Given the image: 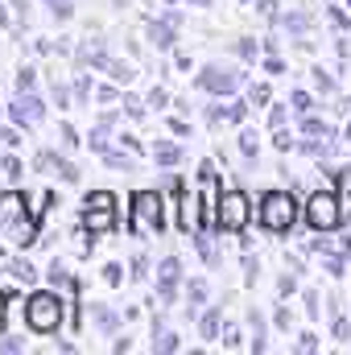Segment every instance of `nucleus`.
Masks as SVG:
<instances>
[{
  "instance_id": "f257e3e1",
  "label": "nucleus",
  "mask_w": 351,
  "mask_h": 355,
  "mask_svg": "<svg viewBox=\"0 0 351 355\" xmlns=\"http://www.w3.org/2000/svg\"><path fill=\"white\" fill-rule=\"evenodd\" d=\"M198 186H203V211H198V236H211L219 227V178H215V166L203 162L198 166Z\"/></svg>"
},
{
  "instance_id": "f03ea898",
  "label": "nucleus",
  "mask_w": 351,
  "mask_h": 355,
  "mask_svg": "<svg viewBox=\"0 0 351 355\" xmlns=\"http://www.w3.org/2000/svg\"><path fill=\"white\" fill-rule=\"evenodd\" d=\"M166 223H162V198L153 190H141L132 198V215H128V232L132 236H157Z\"/></svg>"
},
{
  "instance_id": "7ed1b4c3",
  "label": "nucleus",
  "mask_w": 351,
  "mask_h": 355,
  "mask_svg": "<svg viewBox=\"0 0 351 355\" xmlns=\"http://www.w3.org/2000/svg\"><path fill=\"white\" fill-rule=\"evenodd\" d=\"M261 223L268 227V232H289V227L298 223V202H293V194H281V190L264 194Z\"/></svg>"
},
{
  "instance_id": "20e7f679",
  "label": "nucleus",
  "mask_w": 351,
  "mask_h": 355,
  "mask_svg": "<svg viewBox=\"0 0 351 355\" xmlns=\"http://www.w3.org/2000/svg\"><path fill=\"white\" fill-rule=\"evenodd\" d=\"M306 219H310L314 232H335L343 223V207H339V198L331 190H314L310 202H306Z\"/></svg>"
},
{
  "instance_id": "39448f33",
  "label": "nucleus",
  "mask_w": 351,
  "mask_h": 355,
  "mask_svg": "<svg viewBox=\"0 0 351 355\" xmlns=\"http://www.w3.org/2000/svg\"><path fill=\"white\" fill-rule=\"evenodd\" d=\"M25 318H29V327H33L37 335H50V331H58V322H62V302H58L54 293H33L29 306H25Z\"/></svg>"
},
{
  "instance_id": "423d86ee",
  "label": "nucleus",
  "mask_w": 351,
  "mask_h": 355,
  "mask_svg": "<svg viewBox=\"0 0 351 355\" xmlns=\"http://www.w3.org/2000/svg\"><path fill=\"white\" fill-rule=\"evenodd\" d=\"M83 227H87V232H108V227H116V194H112V190H95V194H87Z\"/></svg>"
},
{
  "instance_id": "0eeeda50",
  "label": "nucleus",
  "mask_w": 351,
  "mask_h": 355,
  "mask_svg": "<svg viewBox=\"0 0 351 355\" xmlns=\"http://www.w3.org/2000/svg\"><path fill=\"white\" fill-rule=\"evenodd\" d=\"M248 215H252V207H248V194H240V190H228V194H223V202H219V227H223V232H244Z\"/></svg>"
},
{
  "instance_id": "6e6552de",
  "label": "nucleus",
  "mask_w": 351,
  "mask_h": 355,
  "mask_svg": "<svg viewBox=\"0 0 351 355\" xmlns=\"http://www.w3.org/2000/svg\"><path fill=\"white\" fill-rule=\"evenodd\" d=\"M198 87H203V91H215V95H232V91L240 87V79H236L232 71H223V67H203Z\"/></svg>"
},
{
  "instance_id": "1a4fd4ad",
  "label": "nucleus",
  "mask_w": 351,
  "mask_h": 355,
  "mask_svg": "<svg viewBox=\"0 0 351 355\" xmlns=\"http://www.w3.org/2000/svg\"><path fill=\"white\" fill-rule=\"evenodd\" d=\"M178 277H182V265H178L174 257H166V261L157 265V297H162V302H174Z\"/></svg>"
},
{
  "instance_id": "9d476101",
  "label": "nucleus",
  "mask_w": 351,
  "mask_h": 355,
  "mask_svg": "<svg viewBox=\"0 0 351 355\" xmlns=\"http://www.w3.org/2000/svg\"><path fill=\"white\" fill-rule=\"evenodd\" d=\"M8 112H12V120H17V124H37V120L46 116V112H42V99H33L29 91H21V95L12 99V107H8Z\"/></svg>"
},
{
  "instance_id": "9b49d317",
  "label": "nucleus",
  "mask_w": 351,
  "mask_h": 355,
  "mask_svg": "<svg viewBox=\"0 0 351 355\" xmlns=\"http://www.w3.org/2000/svg\"><path fill=\"white\" fill-rule=\"evenodd\" d=\"M149 37L157 42V50H170L174 46V25L170 21H149Z\"/></svg>"
},
{
  "instance_id": "f8f14e48",
  "label": "nucleus",
  "mask_w": 351,
  "mask_h": 355,
  "mask_svg": "<svg viewBox=\"0 0 351 355\" xmlns=\"http://www.w3.org/2000/svg\"><path fill=\"white\" fill-rule=\"evenodd\" d=\"M153 157H157V166H178V162H182V149H178L174 141H157Z\"/></svg>"
},
{
  "instance_id": "ddd939ff",
  "label": "nucleus",
  "mask_w": 351,
  "mask_h": 355,
  "mask_svg": "<svg viewBox=\"0 0 351 355\" xmlns=\"http://www.w3.org/2000/svg\"><path fill=\"white\" fill-rule=\"evenodd\" d=\"M21 207H25V198H21V194H0V223L17 219V215H21Z\"/></svg>"
},
{
  "instance_id": "4468645a",
  "label": "nucleus",
  "mask_w": 351,
  "mask_h": 355,
  "mask_svg": "<svg viewBox=\"0 0 351 355\" xmlns=\"http://www.w3.org/2000/svg\"><path fill=\"white\" fill-rule=\"evenodd\" d=\"M99 71H108L116 83H128V79H132V67H128V62H116V58H103V62H99Z\"/></svg>"
},
{
  "instance_id": "2eb2a0df",
  "label": "nucleus",
  "mask_w": 351,
  "mask_h": 355,
  "mask_svg": "<svg viewBox=\"0 0 351 355\" xmlns=\"http://www.w3.org/2000/svg\"><path fill=\"white\" fill-rule=\"evenodd\" d=\"M91 318H95L103 331H116V314H112L108 306H91Z\"/></svg>"
},
{
  "instance_id": "dca6fc26",
  "label": "nucleus",
  "mask_w": 351,
  "mask_h": 355,
  "mask_svg": "<svg viewBox=\"0 0 351 355\" xmlns=\"http://www.w3.org/2000/svg\"><path fill=\"white\" fill-rule=\"evenodd\" d=\"M244 116H248V103H240V99H232L223 112V120H232V124H244Z\"/></svg>"
},
{
  "instance_id": "f3484780",
  "label": "nucleus",
  "mask_w": 351,
  "mask_h": 355,
  "mask_svg": "<svg viewBox=\"0 0 351 355\" xmlns=\"http://www.w3.org/2000/svg\"><path fill=\"white\" fill-rule=\"evenodd\" d=\"M302 128H306L310 137H331V124H323L318 116H306V120H302Z\"/></svg>"
},
{
  "instance_id": "a211bd4d",
  "label": "nucleus",
  "mask_w": 351,
  "mask_h": 355,
  "mask_svg": "<svg viewBox=\"0 0 351 355\" xmlns=\"http://www.w3.org/2000/svg\"><path fill=\"white\" fill-rule=\"evenodd\" d=\"M103 162H108L112 170H132V157H124V153H116V149H103Z\"/></svg>"
},
{
  "instance_id": "6ab92c4d",
  "label": "nucleus",
  "mask_w": 351,
  "mask_h": 355,
  "mask_svg": "<svg viewBox=\"0 0 351 355\" xmlns=\"http://www.w3.org/2000/svg\"><path fill=\"white\" fill-rule=\"evenodd\" d=\"M203 339H219V310L203 314Z\"/></svg>"
},
{
  "instance_id": "aec40b11",
  "label": "nucleus",
  "mask_w": 351,
  "mask_h": 355,
  "mask_svg": "<svg viewBox=\"0 0 351 355\" xmlns=\"http://www.w3.org/2000/svg\"><path fill=\"white\" fill-rule=\"evenodd\" d=\"M8 277H17V281H33L37 272H33L29 261H12V265H8Z\"/></svg>"
},
{
  "instance_id": "412c9836",
  "label": "nucleus",
  "mask_w": 351,
  "mask_h": 355,
  "mask_svg": "<svg viewBox=\"0 0 351 355\" xmlns=\"http://www.w3.org/2000/svg\"><path fill=\"white\" fill-rule=\"evenodd\" d=\"M281 25H285V29H293V33H302V29L310 25V17H306V12H289V17H281Z\"/></svg>"
},
{
  "instance_id": "4be33fe9",
  "label": "nucleus",
  "mask_w": 351,
  "mask_h": 355,
  "mask_svg": "<svg viewBox=\"0 0 351 355\" xmlns=\"http://www.w3.org/2000/svg\"><path fill=\"white\" fill-rule=\"evenodd\" d=\"M240 153L244 157H257V132H248V128L240 132Z\"/></svg>"
},
{
  "instance_id": "5701e85b",
  "label": "nucleus",
  "mask_w": 351,
  "mask_h": 355,
  "mask_svg": "<svg viewBox=\"0 0 351 355\" xmlns=\"http://www.w3.org/2000/svg\"><path fill=\"white\" fill-rule=\"evenodd\" d=\"M252 331H257V339H252V352H264V318L252 310Z\"/></svg>"
},
{
  "instance_id": "b1692460",
  "label": "nucleus",
  "mask_w": 351,
  "mask_h": 355,
  "mask_svg": "<svg viewBox=\"0 0 351 355\" xmlns=\"http://www.w3.org/2000/svg\"><path fill=\"white\" fill-rule=\"evenodd\" d=\"M302 149H306L310 157H327V153H331V145H327V137H323V141H306Z\"/></svg>"
},
{
  "instance_id": "393cba45",
  "label": "nucleus",
  "mask_w": 351,
  "mask_h": 355,
  "mask_svg": "<svg viewBox=\"0 0 351 355\" xmlns=\"http://www.w3.org/2000/svg\"><path fill=\"white\" fill-rule=\"evenodd\" d=\"M33 83H37V71H29V67H25V71L17 75V91H33Z\"/></svg>"
},
{
  "instance_id": "a878e982",
  "label": "nucleus",
  "mask_w": 351,
  "mask_h": 355,
  "mask_svg": "<svg viewBox=\"0 0 351 355\" xmlns=\"http://www.w3.org/2000/svg\"><path fill=\"white\" fill-rule=\"evenodd\" d=\"M236 54L252 62V58H257V42H248V37H240V42H236Z\"/></svg>"
},
{
  "instance_id": "bb28decb",
  "label": "nucleus",
  "mask_w": 351,
  "mask_h": 355,
  "mask_svg": "<svg viewBox=\"0 0 351 355\" xmlns=\"http://www.w3.org/2000/svg\"><path fill=\"white\" fill-rule=\"evenodd\" d=\"M190 302H194V306L207 302V281H190Z\"/></svg>"
},
{
  "instance_id": "cd10ccee",
  "label": "nucleus",
  "mask_w": 351,
  "mask_h": 355,
  "mask_svg": "<svg viewBox=\"0 0 351 355\" xmlns=\"http://www.w3.org/2000/svg\"><path fill=\"white\" fill-rule=\"evenodd\" d=\"M46 4L54 8V17H58V21H67V17H71V0H46Z\"/></svg>"
},
{
  "instance_id": "c85d7f7f",
  "label": "nucleus",
  "mask_w": 351,
  "mask_h": 355,
  "mask_svg": "<svg viewBox=\"0 0 351 355\" xmlns=\"http://www.w3.org/2000/svg\"><path fill=\"white\" fill-rule=\"evenodd\" d=\"M153 347H157V352H178V335H162V339H153Z\"/></svg>"
},
{
  "instance_id": "c756f323",
  "label": "nucleus",
  "mask_w": 351,
  "mask_h": 355,
  "mask_svg": "<svg viewBox=\"0 0 351 355\" xmlns=\"http://www.w3.org/2000/svg\"><path fill=\"white\" fill-rule=\"evenodd\" d=\"M124 107H128V116H132V120H141V116H145V103H141V99H132V95L124 99Z\"/></svg>"
},
{
  "instance_id": "7c9ffc66",
  "label": "nucleus",
  "mask_w": 351,
  "mask_h": 355,
  "mask_svg": "<svg viewBox=\"0 0 351 355\" xmlns=\"http://www.w3.org/2000/svg\"><path fill=\"white\" fill-rule=\"evenodd\" d=\"M314 87H318V91H335V83H331V75H327V71H314Z\"/></svg>"
},
{
  "instance_id": "2f4dec72",
  "label": "nucleus",
  "mask_w": 351,
  "mask_h": 355,
  "mask_svg": "<svg viewBox=\"0 0 351 355\" xmlns=\"http://www.w3.org/2000/svg\"><path fill=\"white\" fill-rule=\"evenodd\" d=\"M293 107L306 116V112H310V95H306V91H293Z\"/></svg>"
},
{
  "instance_id": "473e14b6",
  "label": "nucleus",
  "mask_w": 351,
  "mask_h": 355,
  "mask_svg": "<svg viewBox=\"0 0 351 355\" xmlns=\"http://www.w3.org/2000/svg\"><path fill=\"white\" fill-rule=\"evenodd\" d=\"M0 166H4V174L8 178H21V162H17V157H4Z\"/></svg>"
},
{
  "instance_id": "72a5a7b5",
  "label": "nucleus",
  "mask_w": 351,
  "mask_h": 355,
  "mask_svg": "<svg viewBox=\"0 0 351 355\" xmlns=\"http://www.w3.org/2000/svg\"><path fill=\"white\" fill-rule=\"evenodd\" d=\"M58 174L67 178V182H79V170H75L71 162H58Z\"/></svg>"
},
{
  "instance_id": "f704fd0d",
  "label": "nucleus",
  "mask_w": 351,
  "mask_h": 355,
  "mask_svg": "<svg viewBox=\"0 0 351 355\" xmlns=\"http://www.w3.org/2000/svg\"><path fill=\"white\" fill-rule=\"evenodd\" d=\"M314 347H318V335H302L298 339V352H314Z\"/></svg>"
},
{
  "instance_id": "c9c22d12",
  "label": "nucleus",
  "mask_w": 351,
  "mask_h": 355,
  "mask_svg": "<svg viewBox=\"0 0 351 355\" xmlns=\"http://www.w3.org/2000/svg\"><path fill=\"white\" fill-rule=\"evenodd\" d=\"M166 99H170V95H166L162 87H153V91H149V103H153V107H166Z\"/></svg>"
},
{
  "instance_id": "e433bc0d",
  "label": "nucleus",
  "mask_w": 351,
  "mask_h": 355,
  "mask_svg": "<svg viewBox=\"0 0 351 355\" xmlns=\"http://www.w3.org/2000/svg\"><path fill=\"white\" fill-rule=\"evenodd\" d=\"M268 124H273V128H285V107H273V116H268Z\"/></svg>"
},
{
  "instance_id": "4c0bfd02",
  "label": "nucleus",
  "mask_w": 351,
  "mask_h": 355,
  "mask_svg": "<svg viewBox=\"0 0 351 355\" xmlns=\"http://www.w3.org/2000/svg\"><path fill=\"white\" fill-rule=\"evenodd\" d=\"M273 145H277V149H281V153H285V149H289V145H293V141H289V132H285V128H277V141H273Z\"/></svg>"
},
{
  "instance_id": "58836bf2",
  "label": "nucleus",
  "mask_w": 351,
  "mask_h": 355,
  "mask_svg": "<svg viewBox=\"0 0 351 355\" xmlns=\"http://www.w3.org/2000/svg\"><path fill=\"white\" fill-rule=\"evenodd\" d=\"M331 25H335V29H348V17H343L339 8H331Z\"/></svg>"
},
{
  "instance_id": "ea45409f",
  "label": "nucleus",
  "mask_w": 351,
  "mask_h": 355,
  "mask_svg": "<svg viewBox=\"0 0 351 355\" xmlns=\"http://www.w3.org/2000/svg\"><path fill=\"white\" fill-rule=\"evenodd\" d=\"M277 289H281V293H285V297H289V293H293V289H298V281H293V277H281V285H277Z\"/></svg>"
},
{
  "instance_id": "a19ab883",
  "label": "nucleus",
  "mask_w": 351,
  "mask_h": 355,
  "mask_svg": "<svg viewBox=\"0 0 351 355\" xmlns=\"http://www.w3.org/2000/svg\"><path fill=\"white\" fill-rule=\"evenodd\" d=\"M306 310L318 314V293H314V289H306Z\"/></svg>"
},
{
  "instance_id": "79ce46f5",
  "label": "nucleus",
  "mask_w": 351,
  "mask_h": 355,
  "mask_svg": "<svg viewBox=\"0 0 351 355\" xmlns=\"http://www.w3.org/2000/svg\"><path fill=\"white\" fill-rule=\"evenodd\" d=\"M223 343H228V347H236V343H240V335H236V327H223Z\"/></svg>"
},
{
  "instance_id": "37998d69",
  "label": "nucleus",
  "mask_w": 351,
  "mask_h": 355,
  "mask_svg": "<svg viewBox=\"0 0 351 355\" xmlns=\"http://www.w3.org/2000/svg\"><path fill=\"white\" fill-rule=\"evenodd\" d=\"M252 103H268V87H264V83L261 87H252Z\"/></svg>"
},
{
  "instance_id": "c03bdc74",
  "label": "nucleus",
  "mask_w": 351,
  "mask_h": 355,
  "mask_svg": "<svg viewBox=\"0 0 351 355\" xmlns=\"http://www.w3.org/2000/svg\"><path fill=\"white\" fill-rule=\"evenodd\" d=\"M54 99H58V107H67V99H71V95H67V87H62V83H54Z\"/></svg>"
},
{
  "instance_id": "a18cd8bd",
  "label": "nucleus",
  "mask_w": 351,
  "mask_h": 355,
  "mask_svg": "<svg viewBox=\"0 0 351 355\" xmlns=\"http://www.w3.org/2000/svg\"><path fill=\"white\" fill-rule=\"evenodd\" d=\"M132 277H137V281L145 277V257H132Z\"/></svg>"
},
{
  "instance_id": "49530a36",
  "label": "nucleus",
  "mask_w": 351,
  "mask_h": 355,
  "mask_svg": "<svg viewBox=\"0 0 351 355\" xmlns=\"http://www.w3.org/2000/svg\"><path fill=\"white\" fill-rule=\"evenodd\" d=\"M0 141H4V145H21V137H17L12 128H4V132H0Z\"/></svg>"
},
{
  "instance_id": "de8ad7c7",
  "label": "nucleus",
  "mask_w": 351,
  "mask_h": 355,
  "mask_svg": "<svg viewBox=\"0 0 351 355\" xmlns=\"http://www.w3.org/2000/svg\"><path fill=\"white\" fill-rule=\"evenodd\" d=\"M348 335H351V327L339 318V322H335V339H348Z\"/></svg>"
},
{
  "instance_id": "09e8293b",
  "label": "nucleus",
  "mask_w": 351,
  "mask_h": 355,
  "mask_svg": "<svg viewBox=\"0 0 351 355\" xmlns=\"http://www.w3.org/2000/svg\"><path fill=\"white\" fill-rule=\"evenodd\" d=\"M257 8H261L264 17H273V12H277V0H261V4H257Z\"/></svg>"
},
{
  "instance_id": "8fccbe9b",
  "label": "nucleus",
  "mask_w": 351,
  "mask_h": 355,
  "mask_svg": "<svg viewBox=\"0 0 351 355\" xmlns=\"http://www.w3.org/2000/svg\"><path fill=\"white\" fill-rule=\"evenodd\" d=\"M103 272H108V281H112V285H120V265H108Z\"/></svg>"
},
{
  "instance_id": "3c124183",
  "label": "nucleus",
  "mask_w": 351,
  "mask_h": 355,
  "mask_svg": "<svg viewBox=\"0 0 351 355\" xmlns=\"http://www.w3.org/2000/svg\"><path fill=\"white\" fill-rule=\"evenodd\" d=\"M75 95H79V99H87V95H91V83H87V79H79V87H75Z\"/></svg>"
},
{
  "instance_id": "603ef678",
  "label": "nucleus",
  "mask_w": 351,
  "mask_h": 355,
  "mask_svg": "<svg viewBox=\"0 0 351 355\" xmlns=\"http://www.w3.org/2000/svg\"><path fill=\"white\" fill-rule=\"evenodd\" d=\"M0 25H8V12H4V4H0Z\"/></svg>"
},
{
  "instance_id": "864d4df0",
  "label": "nucleus",
  "mask_w": 351,
  "mask_h": 355,
  "mask_svg": "<svg viewBox=\"0 0 351 355\" xmlns=\"http://www.w3.org/2000/svg\"><path fill=\"white\" fill-rule=\"evenodd\" d=\"M348 145H351V124H348Z\"/></svg>"
},
{
  "instance_id": "5fc2aeb1",
  "label": "nucleus",
  "mask_w": 351,
  "mask_h": 355,
  "mask_svg": "<svg viewBox=\"0 0 351 355\" xmlns=\"http://www.w3.org/2000/svg\"><path fill=\"white\" fill-rule=\"evenodd\" d=\"M348 4H351V0H348Z\"/></svg>"
}]
</instances>
